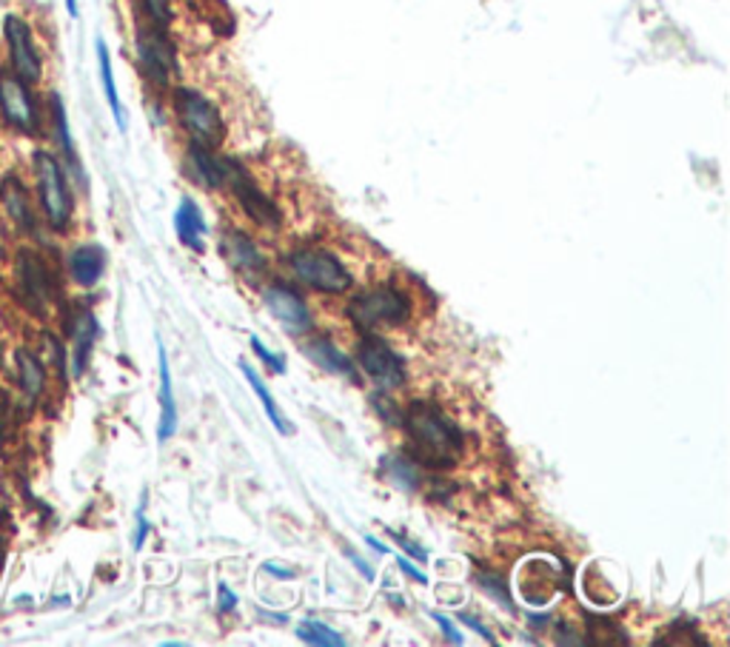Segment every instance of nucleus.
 I'll list each match as a JSON object with an SVG mask.
<instances>
[{
	"label": "nucleus",
	"mask_w": 730,
	"mask_h": 647,
	"mask_svg": "<svg viewBox=\"0 0 730 647\" xmlns=\"http://www.w3.org/2000/svg\"><path fill=\"white\" fill-rule=\"evenodd\" d=\"M49 106H51V123H55V140H58L60 154L67 157L69 166L78 168V152H74L72 131H69L67 109H63V101H60L58 92H51L49 95Z\"/></svg>",
	"instance_id": "23"
},
{
	"label": "nucleus",
	"mask_w": 730,
	"mask_h": 647,
	"mask_svg": "<svg viewBox=\"0 0 730 647\" xmlns=\"http://www.w3.org/2000/svg\"><path fill=\"white\" fill-rule=\"evenodd\" d=\"M32 168H35L37 177V195H40V209H44L46 220L55 232H67L69 223H72V211L74 200L72 191H69L67 172L60 166V161L49 152H35L32 154Z\"/></svg>",
	"instance_id": "3"
},
{
	"label": "nucleus",
	"mask_w": 730,
	"mask_h": 647,
	"mask_svg": "<svg viewBox=\"0 0 730 647\" xmlns=\"http://www.w3.org/2000/svg\"><path fill=\"white\" fill-rule=\"evenodd\" d=\"M3 40H7L9 51V69L26 81L30 86H35L44 74V60H40V51L35 46V35H32V26L23 21L21 15H7L3 17Z\"/></svg>",
	"instance_id": "7"
},
{
	"label": "nucleus",
	"mask_w": 730,
	"mask_h": 647,
	"mask_svg": "<svg viewBox=\"0 0 730 647\" xmlns=\"http://www.w3.org/2000/svg\"><path fill=\"white\" fill-rule=\"evenodd\" d=\"M143 3V12L149 15V21H152V26H157V30H166L168 23H172V0H140Z\"/></svg>",
	"instance_id": "28"
},
{
	"label": "nucleus",
	"mask_w": 730,
	"mask_h": 647,
	"mask_svg": "<svg viewBox=\"0 0 730 647\" xmlns=\"http://www.w3.org/2000/svg\"><path fill=\"white\" fill-rule=\"evenodd\" d=\"M476 585H480L485 593H488L491 599H497L499 604H505L508 611H514V602H511V593H508V588H505L503 576L497 574H476Z\"/></svg>",
	"instance_id": "27"
},
{
	"label": "nucleus",
	"mask_w": 730,
	"mask_h": 647,
	"mask_svg": "<svg viewBox=\"0 0 730 647\" xmlns=\"http://www.w3.org/2000/svg\"><path fill=\"white\" fill-rule=\"evenodd\" d=\"M345 556H349L351 562H354V567H357L360 574H363L365 579H368V583H374V567L368 565V562H365L357 551H351V548H345Z\"/></svg>",
	"instance_id": "37"
},
{
	"label": "nucleus",
	"mask_w": 730,
	"mask_h": 647,
	"mask_svg": "<svg viewBox=\"0 0 730 647\" xmlns=\"http://www.w3.org/2000/svg\"><path fill=\"white\" fill-rule=\"evenodd\" d=\"M157 360H161V425H157V443H168L177 434V400L172 388V368H168L166 345L157 337Z\"/></svg>",
	"instance_id": "17"
},
{
	"label": "nucleus",
	"mask_w": 730,
	"mask_h": 647,
	"mask_svg": "<svg viewBox=\"0 0 730 647\" xmlns=\"http://www.w3.org/2000/svg\"><path fill=\"white\" fill-rule=\"evenodd\" d=\"M303 354H306L317 368H322V372L334 374V377H345L349 383H360L354 363H351L343 351L337 349L334 342L326 340V337H317V340L306 342V345H303Z\"/></svg>",
	"instance_id": "14"
},
{
	"label": "nucleus",
	"mask_w": 730,
	"mask_h": 647,
	"mask_svg": "<svg viewBox=\"0 0 730 647\" xmlns=\"http://www.w3.org/2000/svg\"><path fill=\"white\" fill-rule=\"evenodd\" d=\"M138 60L140 69L146 72V78L157 86H166L172 72L177 69V58H175V46L168 44V37L163 35V30L152 26V30H140L138 32Z\"/></svg>",
	"instance_id": "10"
},
{
	"label": "nucleus",
	"mask_w": 730,
	"mask_h": 647,
	"mask_svg": "<svg viewBox=\"0 0 730 647\" xmlns=\"http://www.w3.org/2000/svg\"><path fill=\"white\" fill-rule=\"evenodd\" d=\"M251 349L257 351V356H260V360H263L266 368H269V372H274V374H285V360H283V356L274 354V351L266 349L263 340H260V337L251 334Z\"/></svg>",
	"instance_id": "29"
},
{
	"label": "nucleus",
	"mask_w": 730,
	"mask_h": 647,
	"mask_svg": "<svg viewBox=\"0 0 730 647\" xmlns=\"http://www.w3.org/2000/svg\"><path fill=\"white\" fill-rule=\"evenodd\" d=\"M175 109L191 143L214 149L226 140V123H223L217 106L205 95H200L198 89H177Z\"/></svg>",
	"instance_id": "4"
},
{
	"label": "nucleus",
	"mask_w": 730,
	"mask_h": 647,
	"mask_svg": "<svg viewBox=\"0 0 730 647\" xmlns=\"http://www.w3.org/2000/svg\"><path fill=\"white\" fill-rule=\"evenodd\" d=\"M297 636L308 645H320V647H343L345 636L343 633H337L334 627L322 625L317 619H306V622H299L297 625Z\"/></svg>",
	"instance_id": "26"
},
{
	"label": "nucleus",
	"mask_w": 730,
	"mask_h": 647,
	"mask_svg": "<svg viewBox=\"0 0 730 647\" xmlns=\"http://www.w3.org/2000/svg\"><path fill=\"white\" fill-rule=\"evenodd\" d=\"M397 565H400V570L405 576H411V579H414V583H420V585H428V576L423 574V570H420V567L414 565V562L409 560V556H397Z\"/></svg>",
	"instance_id": "35"
},
{
	"label": "nucleus",
	"mask_w": 730,
	"mask_h": 647,
	"mask_svg": "<svg viewBox=\"0 0 730 647\" xmlns=\"http://www.w3.org/2000/svg\"><path fill=\"white\" fill-rule=\"evenodd\" d=\"M411 317V299L409 294L397 289V285H380L372 292H360L349 303V320L368 334L377 328H395Z\"/></svg>",
	"instance_id": "2"
},
{
	"label": "nucleus",
	"mask_w": 730,
	"mask_h": 647,
	"mask_svg": "<svg viewBox=\"0 0 730 647\" xmlns=\"http://www.w3.org/2000/svg\"><path fill=\"white\" fill-rule=\"evenodd\" d=\"M223 255H226L228 266H232L237 274H246L255 280V277H260L266 271L263 251H260V246H257L246 232L232 228V232L223 234Z\"/></svg>",
	"instance_id": "12"
},
{
	"label": "nucleus",
	"mask_w": 730,
	"mask_h": 647,
	"mask_svg": "<svg viewBox=\"0 0 730 647\" xmlns=\"http://www.w3.org/2000/svg\"><path fill=\"white\" fill-rule=\"evenodd\" d=\"M357 363L368 377L388 391V388H400L405 383V363L382 337H374L368 331L363 342L357 345Z\"/></svg>",
	"instance_id": "9"
},
{
	"label": "nucleus",
	"mask_w": 730,
	"mask_h": 647,
	"mask_svg": "<svg viewBox=\"0 0 730 647\" xmlns=\"http://www.w3.org/2000/svg\"><path fill=\"white\" fill-rule=\"evenodd\" d=\"M189 175L203 186V189H220L226 186V157H217L212 149L198 146L191 143L189 146Z\"/></svg>",
	"instance_id": "18"
},
{
	"label": "nucleus",
	"mask_w": 730,
	"mask_h": 647,
	"mask_svg": "<svg viewBox=\"0 0 730 647\" xmlns=\"http://www.w3.org/2000/svg\"><path fill=\"white\" fill-rule=\"evenodd\" d=\"M380 466H382V471H386L388 480L395 482L400 491H405V494L416 491V487H420V482H423V477H420L416 466L411 462V457H400V454H391V457H382Z\"/></svg>",
	"instance_id": "24"
},
{
	"label": "nucleus",
	"mask_w": 730,
	"mask_h": 647,
	"mask_svg": "<svg viewBox=\"0 0 730 647\" xmlns=\"http://www.w3.org/2000/svg\"><path fill=\"white\" fill-rule=\"evenodd\" d=\"M432 619H434V622H437L439 627H443V633H446V639L451 642V645H462V633H460V627L454 625L451 619L443 616V613H434V611H432Z\"/></svg>",
	"instance_id": "32"
},
{
	"label": "nucleus",
	"mask_w": 730,
	"mask_h": 647,
	"mask_svg": "<svg viewBox=\"0 0 730 647\" xmlns=\"http://www.w3.org/2000/svg\"><path fill=\"white\" fill-rule=\"evenodd\" d=\"M175 232L177 240L182 246H189L191 251H205V234H209V226H205V217L200 205L191 200V197H182L180 205L175 211Z\"/></svg>",
	"instance_id": "16"
},
{
	"label": "nucleus",
	"mask_w": 730,
	"mask_h": 647,
	"mask_svg": "<svg viewBox=\"0 0 730 647\" xmlns=\"http://www.w3.org/2000/svg\"><path fill=\"white\" fill-rule=\"evenodd\" d=\"M289 269L299 283L311 285L315 292L343 294L351 289L349 269L326 248H297L289 255Z\"/></svg>",
	"instance_id": "5"
},
{
	"label": "nucleus",
	"mask_w": 730,
	"mask_h": 647,
	"mask_svg": "<svg viewBox=\"0 0 730 647\" xmlns=\"http://www.w3.org/2000/svg\"><path fill=\"white\" fill-rule=\"evenodd\" d=\"M17 274H21L23 294L30 297V306L37 308V311H44L51 297V280L44 260L30 255V251H23V255L17 257Z\"/></svg>",
	"instance_id": "13"
},
{
	"label": "nucleus",
	"mask_w": 730,
	"mask_h": 647,
	"mask_svg": "<svg viewBox=\"0 0 730 647\" xmlns=\"http://www.w3.org/2000/svg\"><path fill=\"white\" fill-rule=\"evenodd\" d=\"M365 545H368V548H374V551H377V553H388V548H386V545H382L380 539H374V537H365Z\"/></svg>",
	"instance_id": "39"
},
{
	"label": "nucleus",
	"mask_w": 730,
	"mask_h": 647,
	"mask_svg": "<svg viewBox=\"0 0 730 647\" xmlns=\"http://www.w3.org/2000/svg\"><path fill=\"white\" fill-rule=\"evenodd\" d=\"M226 186L234 191L240 209L246 211L251 220H255L257 226H263V228L280 226V209L274 205V200H271V197L266 195V191L260 189L255 180H251V175L240 166V163L228 161V157H226Z\"/></svg>",
	"instance_id": "8"
},
{
	"label": "nucleus",
	"mask_w": 730,
	"mask_h": 647,
	"mask_svg": "<svg viewBox=\"0 0 730 647\" xmlns=\"http://www.w3.org/2000/svg\"><path fill=\"white\" fill-rule=\"evenodd\" d=\"M266 574L278 576V579H294L297 576V570H292V567H280V562H266Z\"/></svg>",
	"instance_id": "38"
},
{
	"label": "nucleus",
	"mask_w": 730,
	"mask_h": 647,
	"mask_svg": "<svg viewBox=\"0 0 730 647\" xmlns=\"http://www.w3.org/2000/svg\"><path fill=\"white\" fill-rule=\"evenodd\" d=\"M97 63H101V81H103V92H106V101H109L111 106V115H115L117 126H120V131H126V115H123V103H120V95H117V86H115V74H111V58H109V49H106V44L103 40H97Z\"/></svg>",
	"instance_id": "25"
},
{
	"label": "nucleus",
	"mask_w": 730,
	"mask_h": 647,
	"mask_svg": "<svg viewBox=\"0 0 730 647\" xmlns=\"http://www.w3.org/2000/svg\"><path fill=\"white\" fill-rule=\"evenodd\" d=\"M460 619H462V622H466V625H468V627H474V631H476V633H480L482 639L488 642V645H497V639H494V633H491V631H488V627L482 625L480 619H476V616H471V613H460Z\"/></svg>",
	"instance_id": "36"
},
{
	"label": "nucleus",
	"mask_w": 730,
	"mask_h": 647,
	"mask_svg": "<svg viewBox=\"0 0 730 647\" xmlns=\"http://www.w3.org/2000/svg\"><path fill=\"white\" fill-rule=\"evenodd\" d=\"M17 379L30 400H37L46 388V372L32 351H17Z\"/></svg>",
	"instance_id": "22"
},
{
	"label": "nucleus",
	"mask_w": 730,
	"mask_h": 647,
	"mask_svg": "<svg viewBox=\"0 0 730 647\" xmlns=\"http://www.w3.org/2000/svg\"><path fill=\"white\" fill-rule=\"evenodd\" d=\"M69 271H72L74 283L83 285V289H92V285L101 283L103 271H106V251L95 243H86V246H78L69 257Z\"/></svg>",
	"instance_id": "19"
},
{
	"label": "nucleus",
	"mask_w": 730,
	"mask_h": 647,
	"mask_svg": "<svg viewBox=\"0 0 730 647\" xmlns=\"http://www.w3.org/2000/svg\"><path fill=\"white\" fill-rule=\"evenodd\" d=\"M237 604H240L237 593H234V590L228 588L226 583H220L217 585V608H220V613H232L234 608H237Z\"/></svg>",
	"instance_id": "31"
},
{
	"label": "nucleus",
	"mask_w": 730,
	"mask_h": 647,
	"mask_svg": "<svg viewBox=\"0 0 730 647\" xmlns=\"http://www.w3.org/2000/svg\"><path fill=\"white\" fill-rule=\"evenodd\" d=\"M263 303L271 311V317L292 334H306L311 328V311H308L306 299L294 292L292 285L285 283H271L266 285Z\"/></svg>",
	"instance_id": "11"
},
{
	"label": "nucleus",
	"mask_w": 730,
	"mask_h": 647,
	"mask_svg": "<svg viewBox=\"0 0 730 647\" xmlns=\"http://www.w3.org/2000/svg\"><path fill=\"white\" fill-rule=\"evenodd\" d=\"M240 374H243V377H246V383H249V386H251V391L257 393V400H260V405H263L266 416H269V422H271V425H274V431H278V434H283V437H292V434H294L292 422H289L283 416V411H280V408H278V402H274L271 391H269V388H266L263 379H260V374H257L255 368H251V365L246 363V360H240Z\"/></svg>",
	"instance_id": "21"
},
{
	"label": "nucleus",
	"mask_w": 730,
	"mask_h": 647,
	"mask_svg": "<svg viewBox=\"0 0 730 647\" xmlns=\"http://www.w3.org/2000/svg\"><path fill=\"white\" fill-rule=\"evenodd\" d=\"M72 337H74V354H72V374L74 377H83L89 365V356H92V349H95L97 340V322L92 317V311H78L72 326Z\"/></svg>",
	"instance_id": "20"
},
{
	"label": "nucleus",
	"mask_w": 730,
	"mask_h": 647,
	"mask_svg": "<svg viewBox=\"0 0 730 647\" xmlns=\"http://www.w3.org/2000/svg\"><path fill=\"white\" fill-rule=\"evenodd\" d=\"M146 537H149V519H146V502H143V505H140V510H138V531H134V551H140V548H143Z\"/></svg>",
	"instance_id": "34"
},
{
	"label": "nucleus",
	"mask_w": 730,
	"mask_h": 647,
	"mask_svg": "<svg viewBox=\"0 0 730 647\" xmlns=\"http://www.w3.org/2000/svg\"><path fill=\"white\" fill-rule=\"evenodd\" d=\"M67 9H69V15L78 17V0H67Z\"/></svg>",
	"instance_id": "40"
},
{
	"label": "nucleus",
	"mask_w": 730,
	"mask_h": 647,
	"mask_svg": "<svg viewBox=\"0 0 730 647\" xmlns=\"http://www.w3.org/2000/svg\"><path fill=\"white\" fill-rule=\"evenodd\" d=\"M372 402H374V408H377V411H380L382 420L391 422V425H400V422H402V414L395 408V402L388 400L386 393H374Z\"/></svg>",
	"instance_id": "30"
},
{
	"label": "nucleus",
	"mask_w": 730,
	"mask_h": 647,
	"mask_svg": "<svg viewBox=\"0 0 730 647\" xmlns=\"http://www.w3.org/2000/svg\"><path fill=\"white\" fill-rule=\"evenodd\" d=\"M0 203L7 209V214L12 217V223L23 228V232H35V211H32L30 191L23 186V180L17 175H7L0 183Z\"/></svg>",
	"instance_id": "15"
},
{
	"label": "nucleus",
	"mask_w": 730,
	"mask_h": 647,
	"mask_svg": "<svg viewBox=\"0 0 730 647\" xmlns=\"http://www.w3.org/2000/svg\"><path fill=\"white\" fill-rule=\"evenodd\" d=\"M411 454L428 468H451L462 451V431L451 416L432 402H411L402 414Z\"/></svg>",
	"instance_id": "1"
},
{
	"label": "nucleus",
	"mask_w": 730,
	"mask_h": 647,
	"mask_svg": "<svg viewBox=\"0 0 730 647\" xmlns=\"http://www.w3.org/2000/svg\"><path fill=\"white\" fill-rule=\"evenodd\" d=\"M388 537L395 539V542H397V545L402 548V551H405V553H411V556H414V560H420V562H425V560H428V553H425L423 548H420V545H414V542H411L409 537H402V533H397V531H388Z\"/></svg>",
	"instance_id": "33"
},
{
	"label": "nucleus",
	"mask_w": 730,
	"mask_h": 647,
	"mask_svg": "<svg viewBox=\"0 0 730 647\" xmlns=\"http://www.w3.org/2000/svg\"><path fill=\"white\" fill-rule=\"evenodd\" d=\"M0 117L21 134H40V106L32 97V86L12 69H0Z\"/></svg>",
	"instance_id": "6"
}]
</instances>
